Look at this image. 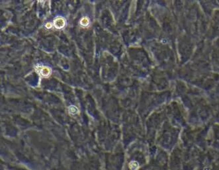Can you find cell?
Returning <instances> with one entry per match:
<instances>
[{
  "mask_svg": "<svg viewBox=\"0 0 219 170\" xmlns=\"http://www.w3.org/2000/svg\"><path fill=\"white\" fill-rule=\"evenodd\" d=\"M36 70L39 72V73L44 77L48 76L51 73V70L47 66H36Z\"/></svg>",
  "mask_w": 219,
  "mask_h": 170,
  "instance_id": "cell-1",
  "label": "cell"
},
{
  "mask_svg": "<svg viewBox=\"0 0 219 170\" xmlns=\"http://www.w3.org/2000/svg\"><path fill=\"white\" fill-rule=\"evenodd\" d=\"M54 24L56 28L62 29L66 25V21L64 18H62L61 17H57V18L54 20Z\"/></svg>",
  "mask_w": 219,
  "mask_h": 170,
  "instance_id": "cell-2",
  "label": "cell"
},
{
  "mask_svg": "<svg viewBox=\"0 0 219 170\" xmlns=\"http://www.w3.org/2000/svg\"><path fill=\"white\" fill-rule=\"evenodd\" d=\"M129 167L131 170H136L138 168V164L136 162H131L129 164Z\"/></svg>",
  "mask_w": 219,
  "mask_h": 170,
  "instance_id": "cell-3",
  "label": "cell"
},
{
  "mask_svg": "<svg viewBox=\"0 0 219 170\" xmlns=\"http://www.w3.org/2000/svg\"><path fill=\"white\" fill-rule=\"evenodd\" d=\"M68 111L72 115H76L78 112V110L74 106H70L68 108Z\"/></svg>",
  "mask_w": 219,
  "mask_h": 170,
  "instance_id": "cell-4",
  "label": "cell"
},
{
  "mask_svg": "<svg viewBox=\"0 0 219 170\" xmlns=\"http://www.w3.org/2000/svg\"><path fill=\"white\" fill-rule=\"evenodd\" d=\"M89 23V19H88V18H87V17H84V18L82 19L81 20V21H80V24L84 27L88 26Z\"/></svg>",
  "mask_w": 219,
  "mask_h": 170,
  "instance_id": "cell-5",
  "label": "cell"
},
{
  "mask_svg": "<svg viewBox=\"0 0 219 170\" xmlns=\"http://www.w3.org/2000/svg\"><path fill=\"white\" fill-rule=\"evenodd\" d=\"M46 27L47 29H51L52 27V25L51 23H50V22H48V23H46Z\"/></svg>",
  "mask_w": 219,
  "mask_h": 170,
  "instance_id": "cell-6",
  "label": "cell"
}]
</instances>
